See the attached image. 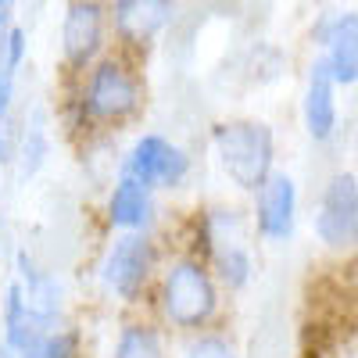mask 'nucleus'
Wrapping results in <instances>:
<instances>
[{
  "label": "nucleus",
  "instance_id": "21",
  "mask_svg": "<svg viewBox=\"0 0 358 358\" xmlns=\"http://www.w3.org/2000/svg\"><path fill=\"white\" fill-rule=\"evenodd\" d=\"M15 25H18V0H0V47H4Z\"/></svg>",
  "mask_w": 358,
  "mask_h": 358
},
{
  "label": "nucleus",
  "instance_id": "23",
  "mask_svg": "<svg viewBox=\"0 0 358 358\" xmlns=\"http://www.w3.org/2000/svg\"><path fill=\"white\" fill-rule=\"evenodd\" d=\"M4 190H8V169L0 165V222H4Z\"/></svg>",
  "mask_w": 358,
  "mask_h": 358
},
{
  "label": "nucleus",
  "instance_id": "11",
  "mask_svg": "<svg viewBox=\"0 0 358 358\" xmlns=\"http://www.w3.org/2000/svg\"><path fill=\"white\" fill-rule=\"evenodd\" d=\"M255 244V229H251V215L248 208L241 204H226V201H215V204H204L190 215L187 222V233H183V244L194 255H201L204 262L215 258L222 251H233V248H251Z\"/></svg>",
  "mask_w": 358,
  "mask_h": 358
},
{
  "label": "nucleus",
  "instance_id": "13",
  "mask_svg": "<svg viewBox=\"0 0 358 358\" xmlns=\"http://www.w3.org/2000/svg\"><path fill=\"white\" fill-rule=\"evenodd\" d=\"M54 143H57L54 108L29 104L15 118V158H11V172H15V179H18L22 187L36 183V179L50 169Z\"/></svg>",
  "mask_w": 358,
  "mask_h": 358
},
{
  "label": "nucleus",
  "instance_id": "20",
  "mask_svg": "<svg viewBox=\"0 0 358 358\" xmlns=\"http://www.w3.org/2000/svg\"><path fill=\"white\" fill-rule=\"evenodd\" d=\"M43 358H86V337L79 330V322L72 319L57 322L43 341Z\"/></svg>",
  "mask_w": 358,
  "mask_h": 358
},
{
  "label": "nucleus",
  "instance_id": "12",
  "mask_svg": "<svg viewBox=\"0 0 358 358\" xmlns=\"http://www.w3.org/2000/svg\"><path fill=\"white\" fill-rule=\"evenodd\" d=\"M101 222L108 233H162L165 208L151 187L118 172L101 194Z\"/></svg>",
  "mask_w": 358,
  "mask_h": 358
},
{
  "label": "nucleus",
  "instance_id": "3",
  "mask_svg": "<svg viewBox=\"0 0 358 358\" xmlns=\"http://www.w3.org/2000/svg\"><path fill=\"white\" fill-rule=\"evenodd\" d=\"M162 233H108L94 265L97 294L118 312H143L165 262Z\"/></svg>",
  "mask_w": 358,
  "mask_h": 358
},
{
  "label": "nucleus",
  "instance_id": "17",
  "mask_svg": "<svg viewBox=\"0 0 358 358\" xmlns=\"http://www.w3.org/2000/svg\"><path fill=\"white\" fill-rule=\"evenodd\" d=\"M29 50H33V36L18 22L11 36L0 47V122H15L18 118V97H22V72L29 65Z\"/></svg>",
  "mask_w": 358,
  "mask_h": 358
},
{
  "label": "nucleus",
  "instance_id": "16",
  "mask_svg": "<svg viewBox=\"0 0 358 358\" xmlns=\"http://www.w3.org/2000/svg\"><path fill=\"white\" fill-rule=\"evenodd\" d=\"M108 358H176V344L147 312H126L115 326Z\"/></svg>",
  "mask_w": 358,
  "mask_h": 358
},
{
  "label": "nucleus",
  "instance_id": "2",
  "mask_svg": "<svg viewBox=\"0 0 358 358\" xmlns=\"http://www.w3.org/2000/svg\"><path fill=\"white\" fill-rule=\"evenodd\" d=\"M226 312V294L208 268V262L187 248L165 255L155 280L147 315H151L172 341H183L204 330H215Z\"/></svg>",
  "mask_w": 358,
  "mask_h": 358
},
{
  "label": "nucleus",
  "instance_id": "14",
  "mask_svg": "<svg viewBox=\"0 0 358 358\" xmlns=\"http://www.w3.org/2000/svg\"><path fill=\"white\" fill-rule=\"evenodd\" d=\"M319 62L337 86H358V11H330L315 25Z\"/></svg>",
  "mask_w": 358,
  "mask_h": 358
},
{
  "label": "nucleus",
  "instance_id": "19",
  "mask_svg": "<svg viewBox=\"0 0 358 358\" xmlns=\"http://www.w3.org/2000/svg\"><path fill=\"white\" fill-rule=\"evenodd\" d=\"M176 358H241V348L226 330L215 326V330L176 341Z\"/></svg>",
  "mask_w": 358,
  "mask_h": 358
},
{
  "label": "nucleus",
  "instance_id": "18",
  "mask_svg": "<svg viewBox=\"0 0 358 358\" xmlns=\"http://www.w3.org/2000/svg\"><path fill=\"white\" fill-rule=\"evenodd\" d=\"M208 268L215 273L222 294H244L251 283H255V244L251 248H233V251H222L215 258H208Z\"/></svg>",
  "mask_w": 358,
  "mask_h": 358
},
{
  "label": "nucleus",
  "instance_id": "4",
  "mask_svg": "<svg viewBox=\"0 0 358 358\" xmlns=\"http://www.w3.org/2000/svg\"><path fill=\"white\" fill-rule=\"evenodd\" d=\"M208 151H212L219 176L236 194H248V197L280 169L273 126L265 118H251V115H229L212 122Z\"/></svg>",
  "mask_w": 358,
  "mask_h": 358
},
{
  "label": "nucleus",
  "instance_id": "15",
  "mask_svg": "<svg viewBox=\"0 0 358 358\" xmlns=\"http://www.w3.org/2000/svg\"><path fill=\"white\" fill-rule=\"evenodd\" d=\"M337 83L330 76L319 57L308 65V76H305V90H301V126L308 133L312 143H330L337 136V126H341V111H337Z\"/></svg>",
  "mask_w": 358,
  "mask_h": 358
},
{
  "label": "nucleus",
  "instance_id": "1",
  "mask_svg": "<svg viewBox=\"0 0 358 358\" xmlns=\"http://www.w3.org/2000/svg\"><path fill=\"white\" fill-rule=\"evenodd\" d=\"M147 111V83L140 62L122 50H108L79 79H65L62 101L54 104L57 133L76 143L118 136L136 126Z\"/></svg>",
  "mask_w": 358,
  "mask_h": 358
},
{
  "label": "nucleus",
  "instance_id": "7",
  "mask_svg": "<svg viewBox=\"0 0 358 358\" xmlns=\"http://www.w3.org/2000/svg\"><path fill=\"white\" fill-rule=\"evenodd\" d=\"M8 283L18 290V297L29 305V312H36L43 322L57 326L72 319L69 315V287L65 276L54 265H47L29 244L11 248L8 258Z\"/></svg>",
  "mask_w": 358,
  "mask_h": 358
},
{
  "label": "nucleus",
  "instance_id": "10",
  "mask_svg": "<svg viewBox=\"0 0 358 358\" xmlns=\"http://www.w3.org/2000/svg\"><path fill=\"white\" fill-rule=\"evenodd\" d=\"M172 18H176V0H108L115 50L136 57V62L158 47Z\"/></svg>",
  "mask_w": 358,
  "mask_h": 358
},
{
  "label": "nucleus",
  "instance_id": "8",
  "mask_svg": "<svg viewBox=\"0 0 358 358\" xmlns=\"http://www.w3.org/2000/svg\"><path fill=\"white\" fill-rule=\"evenodd\" d=\"M312 233L326 251H358V176L337 169L319 190Z\"/></svg>",
  "mask_w": 358,
  "mask_h": 358
},
{
  "label": "nucleus",
  "instance_id": "24",
  "mask_svg": "<svg viewBox=\"0 0 358 358\" xmlns=\"http://www.w3.org/2000/svg\"><path fill=\"white\" fill-rule=\"evenodd\" d=\"M355 287H358V262H355Z\"/></svg>",
  "mask_w": 358,
  "mask_h": 358
},
{
  "label": "nucleus",
  "instance_id": "22",
  "mask_svg": "<svg viewBox=\"0 0 358 358\" xmlns=\"http://www.w3.org/2000/svg\"><path fill=\"white\" fill-rule=\"evenodd\" d=\"M11 158H15V122H0V165L11 172Z\"/></svg>",
  "mask_w": 358,
  "mask_h": 358
},
{
  "label": "nucleus",
  "instance_id": "9",
  "mask_svg": "<svg viewBox=\"0 0 358 358\" xmlns=\"http://www.w3.org/2000/svg\"><path fill=\"white\" fill-rule=\"evenodd\" d=\"M297 212H301V194H297V179L287 169H276L265 183L251 194V229L255 241L268 248H283L297 233Z\"/></svg>",
  "mask_w": 358,
  "mask_h": 358
},
{
  "label": "nucleus",
  "instance_id": "5",
  "mask_svg": "<svg viewBox=\"0 0 358 358\" xmlns=\"http://www.w3.org/2000/svg\"><path fill=\"white\" fill-rule=\"evenodd\" d=\"M118 172L136 179L143 187H151L158 197H172V194H183L194 183L197 158L176 136H169L162 129H140L122 147Z\"/></svg>",
  "mask_w": 358,
  "mask_h": 358
},
{
  "label": "nucleus",
  "instance_id": "6",
  "mask_svg": "<svg viewBox=\"0 0 358 358\" xmlns=\"http://www.w3.org/2000/svg\"><path fill=\"white\" fill-rule=\"evenodd\" d=\"M111 50L108 0H65L57 18V65L65 79H79Z\"/></svg>",
  "mask_w": 358,
  "mask_h": 358
}]
</instances>
